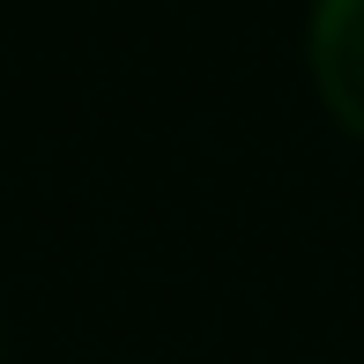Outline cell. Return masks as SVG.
Here are the masks:
<instances>
[{
    "label": "cell",
    "mask_w": 364,
    "mask_h": 364,
    "mask_svg": "<svg viewBox=\"0 0 364 364\" xmlns=\"http://www.w3.org/2000/svg\"><path fill=\"white\" fill-rule=\"evenodd\" d=\"M305 82L320 112L364 149V0H312L305 8Z\"/></svg>",
    "instance_id": "1"
}]
</instances>
